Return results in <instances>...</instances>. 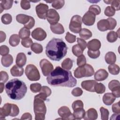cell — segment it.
Masks as SVG:
<instances>
[{"label":"cell","instance_id":"56","mask_svg":"<svg viewBox=\"0 0 120 120\" xmlns=\"http://www.w3.org/2000/svg\"><path fill=\"white\" fill-rule=\"evenodd\" d=\"M107 20L108 21L109 23V25H110V29L109 30H113L116 25H117V22L115 20V19L113 18H111V17H109L107 19Z\"/></svg>","mask_w":120,"mask_h":120},{"label":"cell","instance_id":"2","mask_svg":"<svg viewBox=\"0 0 120 120\" xmlns=\"http://www.w3.org/2000/svg\"><path fill=\"white\" fill-rule=\"evenodd\" d=\"M67 50L68 47L61 39L53 38L46 46L45 54L51 60L59 61L66 56Z\"/></svg>","mask_w":120,"mask_h":120},{"label":"cell","instance_id":"10","mask_svg":"<svg viewBox=\"0 0 120 120\" xmlns=\"http://www.w3.org/2000/svg\"><path fill=\"white\" fill-rule=\"evenodd\" d=\"M59 116L61 117L60 119L62 120H75V118L72 113H71L68 107L66 106H61L58 111Z\"/></svg>","mask_w":120,"mask_h":120},{"label":"cell","instance_id":"55","mask_svg":"<svg viewBox=\"0 0 120 120\" xmlns=\"http://www.w3.org/2000/svg\"><path fill=\"white\" fill-rule=\"evenodd\" d=\"M83 93L82 90L79 87L74 88L72 91V94L75 97L81 96Z\"/></svg>","mask_w":120,"mask_h":120},{"label":"cell","instance_id":"21","mask_svg":"<svg viewBox=\"0 0 120 120\" xmlns=\"http://www.w3.org/2000/svg\"><path fill=\"white\" fill-rule=\"evenodd\" d=\"M26 61V56L24 53L20 52L17 54L15 60L16 65L20 67H22L25 65Z\"/></svg>","mask_w":120,"mask_h":120},{"label":"cell","instance_id":"35","mask_svg":"<svg viewBox=\"0 0 120 120\" xmlns=\"http://www.w3.org/2000/svg\"><path fill=\"white\" fill-rule=\"evenodd\" d=\"M108 69L110 74L113 75H117L120 72L119 66L115 64H112L108 67Z\"/></svg>","mask_w":120,"mask_h":120},{"label":"cell","instance_id":"6","mask_svg":"<svg viewBox=\"0 0 120 120\" xmlns=\"http://www.w3.org/2000/svg\"><path fill=\"white\" fill-rule=\"evenodd\" d=\"M25 73L28 79L31 81H38L40 78L39 71L34 65H28L25 68Z\"/></svg>","mask_w":120,"mask_h":120},{"label":"cell","instance_id":"12","mask_svg":"<svg viewBox=\"0 0 120 120\" xmlns=\"http://www.w3.org/2000/svg\"><path fill=\"white\" fill-rule=\"evenodd\" d=\"M108 88L112 91V94L115 98L120 97V83L116 80H112L108 83Z\"/></svg>","mask_w":120,"mask_h":120},{"label":"cell","instance_id":"50","mask_svg":"<svg viewBox=\"0 0 120 120\" xmlns=\"http://www.w3.org/2000/svg\"><path fill=\"white\" fill-rule=\"evenodd\" d=\"M65 39L67 42L69 43H74L76 40V36L71 34L70 32H68L66 33V35L65 36Z\"/></svg>","mask_w":120,"mask_h":120},{"label":"cell","instance_id":"33","mask_svg":"<svg viewBox=\"0 0 120 120\" xmlns=\"http://www.w3.org/2000/svg\"><path fill=\"white\" fill-rule=\"evenodd\" d=\"M85 111L84 110L83 108L77 109L75 110H74L73 115L76 120H81L83 118V116L85 114Z\"/></svg>","mask_w":120,"mask_h":120},{"label":"cell","instance_id":"57","mask_svg":"<svg viewBox=\"0 0 120 120\" xmlns=\"http://www.w3.org/2000/svg\"><path fill=\"white\" fill-rule=\"evenodd\" d=\"M112 112L114 113L120 114V101L112 105Z\"/></svg>","mask_w":120,"mask_h":120},{"label":"cell","instance_id":"32","mask_svg":"<svg viewBox=\"0 0 120 120\" xmlns=\"http://www.w3.org/2000/svg\"><path fill=\"white\" fill-rule=\"evenodd\" d=\"M73 63V60L71 59L68 58L65 59L61 63V67L64 69L68 70L71 69Z\"/></svg>","mask_w":120,"mask_h":120},{"label":"cell","instance_id":"43","mask_svg":"<svg viewBox=\"0 0 120 120\" xmlns=\"http://www.w3.org/2000/svg\"><path fill=\"white\" fill-rule=\"evenodd\" d=\"M65 1L63 0H54L52 1V6L56 9H60L64 5Z\"/></svg>","mask_w":120,"mask_h":120},{"label":"cell","instance_id":"8","mask_svg":"<svg viewBox=\"0 0 120 120\" xmlns=\"http://www.w3.org/2000/svg\"><path fill=\"white\" fill-rule=\"evenodd\" d=\"M39 65L42 74L45 76H48L53 70L52 64L46 59H42L39 62Z\"/></svg>","mask_w":120,"mask_h":120},{"label":"cell","instance_id":"60","mask_svg":"<svg viewBox=\"0 0 120 120\" xmlns=\"http://www.w3.org/2000/svg\"><path fill=\"white\" fill-rule=\"evenodd\" d=\"M47 97H48V96H47L45 93H43V92H40V93H39L38 94L36 95L34 98H39L41 99L42 100H44V101H45V100H46V98H47Z\"/></svg>","mask_w":120,"mask_h":120},{"label":"cell","instance_id":"9","mask_svg":"<svg viewBox=\"0 0 120 120\" xmlns=\"http://www.w3.org/2000/svg\"><path fill=\"white\" fill-rule=\"evenodd\" d=\"M46 19L51 25L56 24L60 20L59 14L55 9H49L47 13Z\"/></svg>","mask_w":120,"mask_h":120},{"label":"cell","instance_id":"11","mask_svg":"<svg viewBox=\"0 0 120 120\" xmlns=\"http://www.w3.org/2000/svg\"><path fill=\"white\" fill-rule=\"evenodd\" d=\"M48 11V6L47 4L39 3L36 7V11L38 16L41 19L46 18L47 13Z\"/></svg>","mask_w":120,"mask_h":120},{"label":"cell","instance_id":"34","mask_svg":"<svg viewBox=\"0 0 120 120\" xmlns=\"http://www.w3.org/2000/svg\"><path fill=\"white\" fill-rule=\"evenodd\" d=\"M30 34V30L24 27L21 28L19 32V36L22 39L29 38Z\"/></svg>","mask_w":120,"mask_h":120},{"label":"cell","instance_id":"13","mask_svg":"<svg viewBox=\"0 0 120 120\" xmlns=\"http://www.w3.org/2000/svg\"><path fill=\"white\" fill-rule=\"evenodd\" d=\"M32 37L38 40V41H43L44 40L47 36L46 32L41 28H37L34 29L31 32Z\"/></svg>","mask_w":120,"mask_h":120},{"label":"cell","instance_id":"39","mask_svg":"<svg viewBox=\"0 0 120 120\" xmlns=\"http://www.w3.org/2000/svg\"><path fill=\"white\" fill-rule=\"evenodd\" d=\"M72 51L74 55L77 57L83 54V51L78 44H76L73 46Z\"/></svg>","mask_w":120,"mask_h":120},{"label":"cell","instance_id":"41","mask_svg":"<svg viewBox=\"0 0 120 120\" xmlns=\"http://www.w3.org/2000/svg\"><path fill=\"white\" fill-rule=\"evenodd\" d=\"M1 20L3 24H9L12 21V17L9 14H5L2 15Z\"/></svg>","mask_w":120,"mask_h":120},{"label":"cell","instance_id":"53","mask_svg":"<svg viewBox=\"0 0 120 120\" xmlns=\"http://www.w3.org/2000/svg\"><path fill=\"white\" fill-rule=\"evenodd\" d=\"M20 5L21 8L24 10H28L30 8V1L29 0H21Z\"/></svg>","mask_w":120,"mask_h":120},{"label":"cell","instance_id":"30","mask_svg":"<svg viewBox=\"0 0 120 120\" xmlns=\"http://www.w3.org/2000/svg\"><path fill=\"white\" fill-rule=\"evenodd\" d=\"M118 38H120L119 34L114 31H110L107 33L106 36V39L107 41L110 43L115 42Z\"/></svg>","mask_w":120,"mask_h":120},{"label":"cell","instance_id":"47","mask_svg":"<svg viewBox=\"0 0 120 120\" xmlns=\"http://www.w3.org/2000/svg\"><path fill=\"white\" fill-rule=\"evenodd\" d=\"M87 53L88 56L92 59H97L98 58L100 54V52L99 50H97V51H92L90 50H88L87 52Z\"/></svg>","mask_w":120,"mask_h":120},{"label":"cell","instance_id":"36","mask_svg":"<svg viewBox=\"0 0 120 120\" xmlns=\"http://www.w3.org/2000/svg\"><path fill=\"white\" fill-rule=\"evenodd\" d=\"M104 2L107 4H111V7H112L115 11H118L120 9V0H104Z\"/></svg>","mask_w":120,"mask_h":120},{"label":"cell","instance_id":"31","mask_svg":"<svg viewBox=\"0 0 120 120\" xmlns=\"http://www.w3.org/2000/svg\"><path fill=\"white\" fill-rule=\"evenodd\" d=\"M20 38L17 34L12 35L9 39V43L12 46L15 47L17 46L20 43Z\"/></svg>","mask_w":120,"mask_h":120},{"label":"cell","instance_id":"64","mask_svg":"<svg viewBox=\"0 0 120 120\" xmlns=\"http://www.w3.org/2000/svg\"><path fill=\"white\" fill-rule=\"evenodd\" d=\"M4 83H3V82H1L0 83V93H1L3 90H4Z\"/></svg>","mask_w":120,"mask_h":120},{"label":"cell","instance_id":"29","mask_svg":"<svg viewBox=\"0 0 120 120\" xmlns=\"http://www.w3.org/2000/svg\"><path fill=\"white\" fill-rule=\"evenodd\" d=\"M79 36L82 39L87 40L92 37V34L91 31L89 30L86 28H83L80 31Z\"/></svg>","mask_w":120,"mask_h":120},{"label":"cell","instance_id":"23","mask_svg":"<svg viewBox=\"0 0 120 120\" xmlns=\"http://www.w3.org/2000/svg\"><path fill=\"white\" fill-rule=\"evenodd\" d=\"M50 29L53 33L56 34H62L65 31L63 25L59 23L54 25H51Z\"/></svg>","mask_w":120,"mask_h":120},{"label":"cell","instance_id":"51","mask_svg":"<svg viewBox=\"0 0 120 120\" xmlns=\"http://www.w3.org/2000/svg\"><path fill=\"white\" fill-rule=\"evenodd\" d=\"M77 42L78 43V45L81 48L82 50L83 51L87 46V44L86 42L83 39H82L81 38H77Z\"/></svg>","mask_w":120,"mask_h":120},{"label":"cell","instance_id":"5","mask_svg":"<svg viewBox=\"0 0 120 120\" xmlns=\"http://www.w3.org/2000/svg\"><path fill=\"white\" fill-rule=\"evenodd\" d=\"M94 74L93 67L89 64H86L84 66L78 67L74 71V74L75 77L81 78L83 77H90Z\"/></svg>","mask_w":120,"mask_h":120},{"label":"cell","instance_id":"7","mask_svg":"<svg viewBox=\"0 0 120 120\" xmlns=\"http://www.w3.org/2000/svg\"><path fill=\"white\" fill-rule=\"evenodd\" d=\"M82 18L79 15H75L71 19L69 30L73 33H78L82 30Z\"/></svg>","mask_w":120,"mask_h":120},{"label":"cell","instance_id":"45","mask_svg":"<svg viewBox=\"0 0 120 120\" xmlns=\"http://www.w3.org/2000/svg\"><path fill=\"white\" fill-rule=\"evenodd\" d=\"M115 10L111 6H107L104 11V14L105 15L108 17L112 16L115 15Z\"/></svg>","mask_w":120,"mask_h":120},{"label":"cell","instance_id":"37","mask_svg":"<svg viewBox=\"0 0 120 120\" xmlns=\"http://www.w3.org/2000/svg\"><path fill=\"white\" fill-rule=\"evenodd\" d=\"M31 50L35 53H40L43 52V48L41 45L34 43L31 46Z\"/></svg>","mask_w":120,"mask_h":120},{"label":"cell","instance_id":"46","mask_svg":"<svg viewBox=\"0 0 120 120\" xmlns=\"http://www.w3.org/2000/svg\"><path fill=\"white\" fill-rule=\"evenodd\" d=\"M72 107L73 111L77 109L82 108H83V103L80 100H76L72 103Z\"/></svg>","mask_w":120,"mask_h":120},{"label":"cell","instance_id":"1","mask_svg":"<svg viewBox=\"0 0 120 120\" xmlns=\"http://www.w3.org/2000/svg\"><path fill=\"white\" fill-rule=\"evenodd\" d=\"M48 83L53 87H73L77 83V80L68 70L57 66L46 78Z\"/></svg>","mask_w":120,"mask_h":120},{"label":"cell","instance_id":"14","mask_svg":"<svg viewBox=\"0 0 120 120\" xmlns=\"http://www.w3.org/2000/svg\"><path fill=\"white\" fill-rule=\"evenodd\" d=\"M96 15L90 11H87L82 18V22L87 26L93 25L95 22Z\"/></svg>","mask_w":120,"mask_h":120},{"label":"cell","instance_id":"20","mask_svg":"<svg viewBox=\"0 0 120 120\" xmlns=\"http://www.w3.org/2000/svg\"><path fill=\"white\" fill-rule=\"evenodd\" d=\"M98 29L101 31H105L110 29V25L107 19H102L99 20L97 23Z\"/></svg>","mask_w":120,"mask_h":120},{"label":"cell","instance_id":"16","mask_svg":"<svg viewBox=\"0 0 120 120\" xmlns=\"http://www.w3.org/2000/svg\"><path fill=\"white\" fill-rule=\"evenodd\" d=\"M97 82L96 81L93 80L83 81L81 82V86L83 89L88 91L95 92L94 87Z\"/></svg>","mask_w":120,"mask_h":120},{"label":"cell","instance_id":"42","mask_svg":"<svg viewBox=\"0 0 120 120\" xmlns=\"http://www.w3.org/2000/svg\"><path fill=\"white\" fill-rule=\"evenodd\" d=\"M100 112L101 113V119L102 120H107L108 119L109 112V111L103 107H101L100 108Z\"/></svg>","mask_w":120,"mask_h":120},{"label":"cell","instance_id":"18","mask_svg":"<svg viewBox=\"0 0 120 120\" xmlns=\"http://www.w3.org/2000/svg\"><path fill=\"white\" fill-rule=\"evenodd\" d=\"M108 76V72L104 69H99L95 73L94 79L97 81H102Z\"/></svg>","mask_w":120,"mask_h":120},{"label":"cell","instance_id":"52","mask_svg":"<svg viewBox=\"0 0 120 120\" xmlns=\"http://www.w3.org/2000/svg\"><path fill=\"white\" fill-rule=\"evenodd\" d=\"M0 79L1 82H6L8 79V73L5 71H1L0 73Z\"/></svg>","mask_w":120,"mask_h":120},{"label":"cell","instance_id":"19","mask_svg":"<svg viewBox=\"0 0 120 120\" xmlns=\"http://www.w3.org/2000/svg\"><path fill=\"white\" fill-rule=\"evenodd\" d=\"M87 46L88 49L90 50H99L101 47V43L100 41L97 39H93L88 42Z\"/></svg>","mask_w":120,"mask_h":120},{"label":"cell","instance_id":"44","mask_svg":"<svg viewBox=\"0 0 120 120\" xmlns=\"http://www.w3.org/2000/svg\"><path fill=\"white\" fill-rule=\"evenodd\" d=\"M42 88L41 84L39 83H32L30 85V90L33 93H37L40 92Z\"/></svg>","mask_w":120,"mask_h":120},{"label":"cell","instance_id":"38","mask_svg":"<svg viewBox=\"0 0 120 120\" xmlns=\"http://www.w3.org/2000/svg\"><path fill=\"white\" fill-rule=\"evenodd\" d=\"M95 92L98 94H102L105 91V87L102 83H96L94 87Z\"/></svg>","mask_w":120,"mask_h":120},{"label":"cell","instance_id":"54","mask_svg":"<svg viewBox=\"0 0 120 120\" xmlns=\"http://www.w3.org/2000/svg\"><path fill=\"white\" fill-rule=\"evenodd\" d=\"M9 52V48L5 45H1L0 47V54L2 56H4L8 54Z\"/></svg>","mask_w":120,"mask_h":120},{"label":"cell","instance_id":"26","mask_svg":"<svg viewBox=\"0 0 120 120\" xmlns=\"http://www.w3.org/2000/svg\"><path fill=\"white\" fill-rule=\"evenodd\" d=\"M105 59L107 64H112L116 62V56L113 52H109L105 54Z\"/></svg>","mask_w":120,"mask_h":120},{"label":"cell","instance_id":"22","mask_svg":"<svg viewBox=\"0 0 120 120\" xmlns=\"http://www.w3.org/2000/svg\"><path fill=\"white\" fill-rule=\"evenodd\" d=\"M116 98L112 93H106L103 97V103L107 105H111L115 101Z\"/></svg>","mask_w":120,"mask_h":120},{"label":"cell","instance_id":"3","mask_svg":"<svg viewBox=\"0 0 120 120\" xmlns=\"http://www.w3.org/2000/svg\"><path fill=\"white\" fill-rule=\"evenodd\" d=\"M5 90L10 98L14 100H20L25 96L27 87L23 81L15 78L10 80L6 83Z\"/></svg>","mask_w":120,"mask_h":120},{"label":"cell","instance_id":"4","mask_svg":"<svg viewBox=\"0 0 120 120\" xmlns=\"http://www.w3.org/2000/svg\"><path fill=\"white\" fill-rule=\"evenodd\" d=\"M34 112L36 120H44L46 112V107L44 101L39 98H34Z\"/></svg>","mask_w":120,"mask_h":120},{"label":"cell","instance_id":"24","mask_svg":"<svg viewBox=\"0 0 120 120\" xmlns=\"http://www.w3.org/2000/svg\"><path fill=\"white\" fill-rule=\"evenodd\" d=\"M24 72L23 68L14 65L10 69V74L13 76H21Z\"/></svg>","mask_w":120,"mask_h":120},{"label":"cell","instance_id":"59","mask_svg":"<svg viewBox=\"0 0 120 120\" xmlns=\"http://www.w3.org/2000/svg\"><path fill=\"white\" fill-rule=\"evenodd\" d=\"M35 21L34 19L32 16H30V18L29 22L26 24L24 25V27L26 28L29 30L31 29L34 27L35 25Z\"/></svg>","mask_w":120,"mask_h":120},{"label":"cell","instance_id":"25","mask_svg":"<svg viewBox=\"0 0 120 120\" xmlns=\"http://www.w3.org/2000/svg\"><path fill=\"white\" fill-rule=\"evenodd\" d=\"M1 64L5 67H9L13 62V58L10 54L3 56L1 59Z\"/></svg>","mask_w":120,"mask_h":120},{"label":"cell","instance_id":"62","mask_svg":"<svg viewBox=\"0 0 120 120\" xmlns=\"http://www.w3.org/2000/svg\"><path fill=\"white\" fill-rule=\"evenodd\" d=\"M0 42L2 43L5 40L6 38V35L4 32L1 30L0 31Z\"/></svg>","mask_w":120,"mask_h":120},{"label":"cell","instance_id":"27","mask_svg":"<svg viewBox=\"0 0 120 120\" xmlns=\"http://www.w3.org/2000/svg\"><path fill=\"white\" fill-rule=\"evenodd\" d=\"M30 16L25 14H18L16 16V21L21 24H23L24 25L26 24L30 21Z\"/></svg>","mask_w":120,"mask_h":120},{"label":"cell","instance_id":"15","mask_svg":"<svg viewBox=\"0 0 120 120\" xmlns=\"http://www.w3.org/2000/svg\"><path fill=\"white\" fill-rule=\"evenodd\" d=\"M12 111V104L6 103L0 108V120L5 119V117L10 116Z\"/></svg>","mask_w":120,"mask_h":120},{"label":"cell","instance_id":"48","mask_svg":"<svg viewBox=\"0 0 120 120\" xmlns=\"http://www.w3.org/2000/svg\"><path fill=\"white\" fill-rule=\"evenodd\" d=\"M21 44L24 47L29 48L33 44V41L30 38H28L22 39L21 41Z\"/></svg>","mask_w":120,"mask_h":120},{"label":"cell","instance_id":"63","mask_svg":"<svg viewBox=\"0 0 120 120\" xmlns=\"http://www.w3.org/2000/svg\"><path fill=\"white\" fill-rule=\"evenodd\" d=\"M120 116V114H116V113H114L113 114H112L111 118H110V120H116V119H118V118H117V117H119Z\"/></svg>","mask_w":120,"mask_h":120},{"label":"cell","instance_id":"49","mask_svg":"<svg viewBox=\"0 0 120 120\" xmlns=\"http://www.w3.org/2000/svg\"><path fill=\"white\" fill-rule=\"evenodd\" d=\"M86 64V59L85 56L83 54H82L77 59V65L79 67L84 66Z\"/></svg>","mask_w":120,"mask_h":120},{"label":"cell","instance_id":"58","mask_svg":"<svg viewBox=\"0 0 120 120\" xmlns=\"http://www.w3.org/2000/svg\"><path fill=\"white\" fill-rule=\"evenodd\" d=\"M40 92L45 93L48 97L50 96L52 93V91L50 88L46 86H42V88Z\"/></svg>","mask_w":120,"mask_h":120},{"label":"cell","instance_id":"17","mask_svg":"<svg viewBox=\"0 0 120 120\" xmlns=\"http://www.w3.org/2000/svg\"><path fill=\"white\" fill-rule=\"evenodd\" d=\"M98 117V114L96 110L93 108H90L85 112L83 119L85 120H95Z\"/></svg>","mask_w":120,"mask_h":120},{"label":"cell","instance_id":"40","mask_svg":"<svg viewBox=\"0 0 120 120\" xmlns=\"http://www.w3.org/2000/svg\"><path fill=\"white\" fill-rule=\"evenodd\" d=\"M89 11L97 15L100 14L101 12V8L100 7L97 5H92L89 8Z\"/></svg>","mask_w":120,"mask_h":120},{"label":"cell","instance_id":"61","mask_svg":"<svg viewBox=\"0 0 120 120\" xmlns=\"http://www.w3.org/2000/svg\"><path fill=\"white\" fill-rule=\"evenodd\" d=\"M21 120H32V115L29 112H25L23 114L20 119Z\"/></svg>","mask_w":120,"mask_h":120},{"label":"cell","instance_id":"28","mask_svg":"<svg viewBox=\"0 0 120 120\" xmlns=\"http://www.w3.org/2000/svg\"><path fill=\"white\" fill-rule=\"evenodd\" d=\"M13 0H4L0 1V13H1L3 10H8L11 8Z\"/></svg>","mask_w":120,"mask_h":120}]
</instances>
